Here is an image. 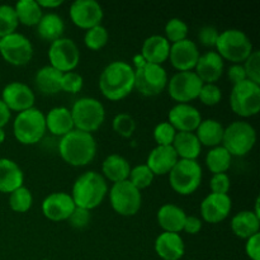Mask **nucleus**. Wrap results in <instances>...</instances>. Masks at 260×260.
<instances>
[{"label":"nucleus","instance_id":"nucleus-35","mask_svg":"<svg viewBox=\"0 0 260 260\" xmlns=\"http://www.w3.org/2000/svg\"><path fill=\"white\" fill-rule=\"evenodd\" d=\"M231 160H233V156L221 145L212 147L206 155V165L212 174H221V173L228 172L231 167Z\"/></svg>","mask_w":260,"mask_h":260},{"label":"nucleus","instance_id":"nucleus-42","mask_svg":"<svg viewBox=\"0 0 260 260\" xmlns=\"http://www.w3.org/2000/svg\"><path fill=\"white\" fill-rule=\"evenodd\" d=\"M175 135L177 131L169 122H161L154 128V140L157 146H172Z\"/></svg>","mask_w":260,"mask_h":260},{"label":"nucleus","instance_id":"nucleus-2","mask_svg":"<svg viewBox=\"0 0 260 260\" xmlns=\"http://www.w3.org/2000/svg\"><path fill=\"white\" fill-rule=\"evenodd\" d=\"M58 154L71 167H85L95 157L96 141L93 134L73 129L58 141Z\"/></svg>","mask_w":260,"mask_h":260},{"label":"nucleus","instance_id":"nucleus-46","mask_svg":"<svg viewBox=\"0 0 260 260\" xmlns=\"http://www.w3.org/2000/svg\"><path fill=\"white\" fill-rule=\"evenodd\" d=\"M211 192L216 194H228L231 188V180L226 173L213 174L210 182Z\"/></svg>","mask_w":260,"mask_h":260},{"label":"nucleus","instance_id":"nucleus-53","mask_svg":"<svg viewBox=\"0 0 260 260\" xmlns=\"http://www.w3.org/2000/svg\"><path fill=\"white\" fill-rule=\"evenodd\" d=\"M38 5L41 8H46V9H55L60 5L63 4V0H38Z\"/></svg>","mask_w":260,"mask_h":260},{"label":"nucleus","instance_id":"nucleus-16","mask_svg":"<svg viewBox=\"0 0 260 260\" xmlns=\"http://www.w3.org/2000/svg\"><path fill=\"white\" fill-rule=\"evenodd\" d=\"M2 101L10 109V112L14 111L20 113V112L33 108L36 95L35 91L27 84L13 81L3 89Z\"/></svg>","mask_w":260,"mask_h":260},{"label":"nucleus","instance_id":"nucleus-9","mask_svg":"<svg viewBox=\"0 0 260 260\" xmlns=\"http://www.w3.org/2000/svg\"><path fill=\"white\" fill-rule=\"evenodd\" d=\"M230 107L234 113L243 118L256 116L260 111V85L250 80L234 85L230 94Z\"/></svg>","mask_w":260,"mask_h":260},{"label":"nucleus","instance_id":"nucleus-45","mask_svg":"<svg viewBox=\"0 0 260 260\" xmlns=\"http://www.w3.org/2000/svg\"><path fill=\"white\" fill-rule=\"evenodd\" d=\"M83 85L84 80L80 74L75 73V71L62 74V79H61V91L76 94L83 89Z\"/></svg>","mask_w":260,"mask_h":260},{"label":"nucleus","instance_id":"nucleus-18","mask_svg":"<svg viewBox=\"0 0 260 260\" xmlns=\"http://www.w3.org/2000/svg\"><path fill=\"white\" fill-rule=\"evenodd\" d=\"M74 210H75V203L71 196L65 192L51 193L42 202L43 216L53 222L66 221Z\"/></svg>","mask_w":260,"mask_h":260},{"label":"nucleus","instance_id":"nucleus-32","mask_svg":"<svg viewBox=\"0 0 260 260\" xmlns=\"http://www.w3.org/2000/svg\"><path fill=\"white\" fill-rule=\"evenodd\" d=\"M36 27H37V35L40 36L41 40L52 43L62 38L65 23H63L62 18L56 13H47V14L42 15Z\"/></svg>","mask_w":260,"mask_h":260},{"label":"nucleus","instance_id":"nucleus-49","mask_svg":"<svg viewBox=\"0 0 260 260\" xmlns=\"http://www.w3.org/2000/svg\"><path fill=\"white\" fill-rule=\"evenodd\" d=\"M228 78L230 80V83L233 84V86L236 85V84L243 83L244 80H248L243 63H233L228 69Z\"/></svg>","mask_w":260,"mask_h":260},{"label":"nucleus","instance_id":"nucleus-14","mask_svg":"<svg viewBox=\"0 0 260 260\" xmlns=\"http://www.w3.org/2000/svg\"><path fill=\"white\" fill-rule=\"evenodd\" d=\"M0 55L13 66H24L32 60L33 46L29 38L22 33L14 32L2 38Z\"/></svg>","mask_w":260,"mask_h":260},{"label":"nucleus","instance_id":"nucleus-38","mask_svg":"<svg viewBox=\"0 0 260 260\" xmlns=\"http://www.w3.org/2000/svg\"><path fill=\"white\" fill-rule=\"evenodd\" d=\"M188 25L184 20H182L180 18H172V19L168 20V23L165 24L164 32L168 42L170 45L173 43L180 42L183 40H187L188 38Z\"/></svg>","mask_w":260,"mask_h":260},{"label":"nucleus","instance_id":"nucleus-19","mask_svg":"<svg viewBox=\"0 0 260 260\" xmlns=\"http://www.w3.org/2000/svg\"><path fill=\"white\" fill-rule=\"evenodd\" d=\"M233 202L229 194L210 193L201 203V216L208 223H220L229 217Z\"/></svg>","mask_w":260,"mask_h":260},{"label":"nucleus","instance_id":"nucleus-21","mask_svg":"<svg viewBox=\"0 0 260 260\" xmlns=\"http://www.w3.org/2000/svg\"><path fill=\"white\" fill-rule=\"evenodd\" d=\"M225 65L223 60L216 51H207L200 56L194 73L203 84H215L222 76Z\"/></svg>","mask_w":260,"mask_h":260},{"label":"nucleus","instance_id":"nucleus-7","mask_svg":"<svg viewBox=\"0 0 260 260\" xmlns=\"http://www.w3.org/2000/svg\"><path fill=\"white\" fill-rule=\"evenodd\" d=\"M256 142V131L249 122L235 121L223 129L222 145L231 156H245Z\"/></svg>","mask_w":260,"mask_h":260},{"label":"nucleus","instance_id":"nucleus-20","mask_svg":"<svg viewBox=\"0 0 260 260\" xmlns=\"http://www.w3.org/2000/svg\"><path fill=\"white\" fill-rule=\"evenodd\" d=\"M169 122L177 132H196L202 116L196 107L178 103L169 111Z\"/></svg>","mask_w":260,"mask_h":260},{"label":"nucleus","instance_id":"nucleus-17","mask_svg":"<svg viewBox=\"0 0 260 260\" xmlns=\"http://www.w3.org/2000/svg\"><path fill=\"white\" fill-rule=\"evenodd\" d=\"M200 56L201 53L197 43L189 38L170 45L169 60L173 68L177 69L178 71L194 70Z\"/></svg>","mask_w":260,"mask_h":260},{"label":"nucleus","instance_id":"nucleus-52","mask_svg":"<svg viewBox=\"0 0 260 260\" xmlns=\"http://www.w3.org/2000/svg\"><path fill=\"white\" fill-rule=\"evenodd\" d=\"M10 117H12V112L0 99V128H4V126H7L8 122L10 121Z\"/></svg>","mask_w":260,"mask_h":260},{"label":"nucleus","instance_id":"nucleus-6","mask_svg":"<svg viewBox=\"0 0 260 260\" xmlns=\"http://www.w3.org/2000/svg\"><path fill=\"white\" fill-rule=\"evenodd\" d=\"M70 112L75 129L88 134L98 131L106 119V109L103 104L98 99L90 96L78 99Z\"/></svg>","mask_w":260,"mask_h":260},{"label":"nucleus","instance_id":"nucleus-34","mask_svg":"<svg viewBox=\"0 0 260 260\" xmlns=\"http://www.w3.org/2000/svg\"><path fill=\"white\" fill-rule=\"evenodd\" d=\"M18 22L27 27H35L42 18V8L36 0H19L14 7Z\"/></svg>","mask_w":260,"mask_h":260},{"label":"nucleus","instance_id":"nucleus-13","mask_svg":"<svg viewBox=\"0 0 260 260\" xmlns=\"http://www.w3.org/2000/svg\"><path fill=\"white\" fill-rule=\"evenodd\" d=\"M50 66L62 74L75 70L80 61V51L71 38H60L51 43L48 50Z\"/></svg>","mask_w":260,"mask_h":260},{"label":"nucleus","instance_id":"nucleus-15","mask_svg":"<svg viewBox=\"0 0 260 260\" xmlns=\"http://www.w3.org/2000/svg\"><path fill=\"white\" fill-rule=\"evenodd\" d=\"M70 19L81 29H90L101 24L103 19V8L95 0H75L70 5Z\"/></svg>","mask_w":260,"mask_h":260},{"label":"nucleus","instance_id":"nucleus-43","mask_svg":"<svg viewBox=\"0 0 260 260\" xmlns=\"http://www.w3.org/2000/svg\"><path fill=\"white\" fill-rule=\"evenodd\" d=\"M198 98H200L201 103L205 104V106L213 107L221 102L222 91L216 84H203Z\"/></svg>","mask_w":260,"mask_h":260},{"label":"nucleus","instance_id":"nucleus-5","mask_svg":"<svg viewBox=\"0 0 260 260\" xmlns=\"http://www.w3.org/2000/svg\"><path fill=\"white\" fill-rule=\"evenodd\" d=\"M46 117L42 111L30 108L17 114L13 122V134L22 145H35L46 134Z\"/></svg>","mask_w":260,"mask_h":260},{"label":"nucleus","instance_id":"nucleus-33","mask_svg":"<svg viewBox=\"0 0 260 260\" xmlns=\"http://www.w3.org/2000/svg\"><path fill=\"white\" fill-rule=\"evenodd\" d=\"M223 126L216 119H205L196 129V136L202 146L216 147L222 144Z\"/></svg>","mask_w":260,"mask_h":260},{"label":"nucleus","instance_id":"nucleus-3","mask_svg":"<svg viewBox=\"0 0 260 260\" xmlns=\"http://www.w3.org/2000/svg\"><path fill=\"white\" fill-rule=\"evenodd\" d=\"M107 194H108L107 180L102 174L90 170L78 177L74 183L70 196L75 203V207L91 211L102 205Z\"/></svg>","mask_w":260,"mask_h":260},{"label":"nucleus","instance_id":"nucleus-44","mask_svg":"<svg viewBox=\"0 0 260 260\" xmlns=\"http://www.w3.org/2000/svg\"><path fill=\"white\" fill-rule=\"evenodd\" d=\"M246 79L260 85V51H253L243 63Z\"/></svg>","mask_w":260,"mask_h":260},{"label":"nucleus","instance_id":"nucleus-23","mask_svg":"<svg viewBox=\"0 0 260 260\" xmlns=\"http://www.w3.org/2000/svg\"><path fill=\"white\" fill-rule=\"evenodd\" d=\"M178 160V155L172 146H156L147 156L146 165L154 175H167Z\"/></svg>","mask_w":260,"mask_h":260},{"label":"nucleus","instance_id":"nucleus-27","mask_svg":"<svg viewBox=\"0 0 260 260\" xmlns=\"http://www.w3.org/2000/svg\"><path fill=\"white\" fill-rule=\"evenodd\" d=\"M46 129L53 136L62 137L75 129L70 109L66 107H55L46 114Z\"/></svg>","mask_w":260,"mask_h":260},{"label":"nucleus","instance_id":"nucleus-36","mask_svg":"<svg viewBox=\"0 0 260 260\" xmlns=\"http://www.w3.org/2000/svg\"><path fill=\"white\" fill-rule=\"evenodd\" d=\"M33 203L32 193L24 185L9 194V206L14 212L25 213L30 210Z\"/></svg>","mask_w":260,"mask_h":260},{"label":"nucleus","instance_id":"nucleus-31","mask_svg":"<svg viewBox=\"0 0 260 260\" xmlns=\"http://www.w3.org/2000/svg\"><path fill=\"white\" fill-rule=\"evenodd\" d=\"M231 230L238 238L249 239L259 234L260 218L253 211H240L231 218Z\"/></svg>","mask_w":260,"mask_h":260},{"label":"nucleus","instance_id":"nucleus-41","mask_svg":"<svg viewBox=\"0 0 260 260\" xmlns=\"http://www.w3.org/2000/svg\"><path fill=\"white\" fill-rule=\"evenodd\" d=\"M112 127H113V131L121 137L129 139L136 129V122L134 117L129 116L128 113H119L112 121Z\"/></svg>","mask_w":260,"mask_h":260},{"label":"nucleus","instance_id":"nucleus-56","mask_svg":"<svg viewBox=\"0 0 260 260\" xmlns=\"http://www.w3.org/2000/svg\"><path fill=\"white\" fill-rule=\"evenodd\" d=\"M45 260H47V259H45Z\"/></svg>","mask_w":260,"mask_h":260},{"label":"nucleus","instance_id":"nucleus-37","mask_svg":"<svg viewBox=\"0 0 260 260\" xmlns=\"http://www.w3.org/2000/svg\"><path fill=\"white\" fill-rule=\"evenodd\" d=\"M18 25H19V22H18L14 7L7 4L0 5V38L14 33Z\"/></svg>","mask_w":260,"mask_h":260},{"label":"nucleus","instance_id":"nucleus-28","mask_svg":"<svg viewBox=\"0 0 260 260\" xmlns=\"http://www.w3.org/2000/svg\"><path fill=\"white\" fill-rule=\"evenodd\" d=\"M172 147L178 155V159L182 160H197L202 151V145L194 132H177Z\"/></svg>","mask_w":260,"mask_h":260},{"label":"nucleus","instance_id":"nucleus-29","mask_svg":"<svg viewBox=\"0 0 260 260\" xmlns=\"http://www.w3.org/2000/svg\"><path fill=\"white\" fill-rule=\"evenodd\" d=\"M102 173L106 180L114 183L123 182L127 180L131 173V165L124 159L123 156L118 154H112L104 159L102 164Z\"/></svg>","mask_w":260,"mask_h":260},{"label":"nucleus","instance_id":"nucleus-26","mask_svg":"<svg viewBox=\"0 0 260 260\" xmlns=\"http://www.w3.org/2000/svg\"><path fill=\"white\" fill-rule=\"evenodd\" d=\"M24 175L19 165L7 157H0V192L12 193L23 187Z\"/></svg>","mask_w":260,"mask_h":260},{"label":"nucleus","instance_id":"nucleus-54","mask_svg":"<svg viewBox=\"0 0 260 260\" xmlns=\"http://www.w3.org/2000/svg\"><path fill=\"white\" fill-rule=\"evenodd\" d=\"M5 137H7V135H5L4 128H0V145L5 141Z\"/></svg>","mask_w":260,"mask_h":260},{"label":"nucleus","instance_id":"nucleus-10","mask_svg":"<svg viewBox=\"0 0 260 260\" xmlns=\"http://www.w3.org/2000/svg\"><path fill=\"white\" fill-rule=\"evenodd\" d=\"M109 202L114 212L124 217H131L139 213L142 205L141 190L128 182L114 183L109 189Z\"/></svg>","mask_w":260,"mask_h":260},{"label":"nucleus","instance_id":"nucleus-24","mask_svg":"<svg viewBox=\"0 0 260 260\" xmlns=\"http://www.w3.org/2000/svg\"><path fill=\"white\" fill-rule=\"evenodd\" d=\"M169 52L170 43L164 36H150L142 43L141 56L147 63L162 65L169 58Z\"/></svg>","mask_w":260,"mask_h":260},{"label":"nucleus","instance_id":"nucleus-1","mask_svg":"<svg viewBox=\"0 0 260 260\" xmlns=\"http://www.w3.org/2000/svg\"><path fill=\"white\" fill-rule=\"evenodd\" d=\"M99 89L108 101L124 99L135 89V70L126 61H113L103 69Z\"/></svg>","mask_w":260,"mask_h":260},{"label":"nucleus","instance_id":"nucleus-25","mask_svg":"<svg viewBox=\"0 0 260 260\" xmlns=\"http://www.w3.org/2000/svg\"><path fill=\"white\" fill-rule=\"evenodd\" d=\"M156 218L157 223L164 230V233L179 234L180 231H183L187 215H185L184 210L180 208L179 206L167 203L159 208Z\"/></svg>","mask_w":260,"mask_h":260},{"label":"nucleus","instance_id":"nucleus-47","mask_svg":"<svg viewBox=\"0 0 260 260\" xmlns=\"http://www.w3.org/2000/svg\"><path fill=\"white\" fill-rule=\"evenodd\" d=\"M90 220H91L90 211L84 210V208H80V207H75V210L73 211L70 217L68 218L71 228L79 229V230H80V229H85L86 226L90 223Z\"/></svg>","mask_w":260,"mask_h":260},{"label":"nucleus","instance_id":"nucleus-48","mask_svg":"<svg viewBox=\"0 0 260 260\" xmlns=\"http://www.w3.org/2000/svg\"><path fill=\"white\" fill-rule=\"evenodd\" d=\"M220 32L213 25H205L198 32V41L205 47H216V42L218 40Z\"/></svg>","mask_w":260,"mask_h":260},{"label":"nucleus","instance_id":"nucleus-50","mask_svg":"<svg viewBox=\"0 0 260 260\" xmlns=\"http://www.w3.org/2000/svg\"><path fill=\"white\" fill-rule=\"evenodd\" d=\"M245 253L251 260H260V234L246 239Z\"/></svg>","mask_w":260,"mask_h":260},{"label":"nucleus","instance_id":"nucleus-8","mask_svg":"<svg viewBox=\"0 0 260 260\" xmlns=\"http://www.w3.org/2000/svg\"><path fill=\"white\" fill-rule=\"evenodd\" d=\"M202 168L197 160L179 159L169 173L170 187L180 196H189L202 183Z\"/></svg>","mask_w":260,"mask_h":260},{"label":"nucleus","instance_id":"nucleus-40","mask_svg":"<svg viewBox=\"0 0 260 260\" xmlns=\"http://www.w3.org/2000/svg\"><path fill=\"white\" fill-rule=\"evenodd\" d=\"M155 175L152 174L151 170L147 168L146 164L137 165V167L131 168V173H129L128 182L131 183L134 187H136L137 189L141 190L145 188L150 187L154 180Z\"/></svg>","mask_w":260,"mask_h":260},{"label":"nucleus","instance_id":"nucleus-11","mask_svg":"<svg viewBox=\"0 0 260 260\" xmlns=\"http://www.w3.org/2000/svg\"><path fill=\"white\" fill-rule=\"evenodd\" d=\"M135 89L145 96L159 95L168 85V74L161 65L145 62L135 68Z\"/></svg>","mask_w":260,"mask_h":260},{"label":"nucleus","instance_id":"nucleus-30","mask_svg":"<svg viewBox=\"0 0 260 260\" xmlns=\"http://www.w3.org/2000/svg\"><path fill=\"white\" fill-rule=\"evenodd\" d=\"M61 79L62 73L52 66H43L35 76L36 89L43 95H53L61 91Z\"/></svg>","mask_w":260,"mask_h":260},{"label":"nucleus","instance_id":"nucleus-12","mask_svg":"<svg viewBox=\"0 0 260 260\" xmlns=\"http://www.w3.org/2000/svg\"><path fill=\"white\" fill-rule=\"evenodd\" d=\"M203 83L194 71H178L168 80V91L170 98L178 103L189 104L200 95Z\"/></svg>","mask_w":260,"mask_h":260},{"label":"nucleus","instance_id":"nucleus-39","mask_svg":"<svg viewBox=\"0 0 260 260\" xmlns=\"http://www.w3.org/2000/svg\"><path fill=\"white\" fill-rule=\"evenodd\" d=\"M108 30H107V28L103 27L102 24L95 25V27L88 29L85 36H84V43H85L86 47L91 51L102 50V48L108 43Z\"/></svg>","mask_w":260,"mask_h":260},{"label":"nucleus","instance_id":"nucleus-51","mask_svg":"<svg viewBox=\"0 0 260 260\" xmlns=\"http://www.w3.org/2000/svg\"><path fill=\"white\" fill-rule=\"evenodd\" d=\"M201 230H202V220L197 216H187L184 226H183V231H185L189 235H196Z\"/></svg>","mask_w":260,"mask_h":260},{"label":"nucleus","instance_id":"nucleus-22","mask_svg":"<svg viewBox=\"0 0 260 260\" xmlns=\"http://www.w3.org/2000/svg\"><path fill=\"white\" fill-rule=\"evenodd\" d=\"M155 251L162 260H179L185 253V245L182 236L175 233L162 231L155 240Z\"/></svg>","mask_w":260,"mask_h":260},{"label":"nucleus","instance_id":"nucleus-4","mask_svg":"<svg viewBox=\"0 0 260 260\" xmlns=\"http://www.w3.org/2000/svg\"><path fill=\"white\" fill-rule=\"evenodd\" d=\"M215 48L222 60L231 63H244L253 52V43L243 30L231 28L220 33Z\"/></svg>","mask_w":260,"mask_h":260},{"label":"nucleus","instance_id":"nucleus-55","mask_svg":"<svg viewBox=\"0 0 260 260\" xmlns=\"http://www.w3.org/2000/svg\"><path fill=\"white\" fill-rule=\"evenodd\" d=\"M0 45H2V38H0Z\"/></svg>","mask_w":260,"mask_h":260}]
</instances>
